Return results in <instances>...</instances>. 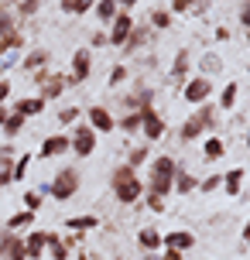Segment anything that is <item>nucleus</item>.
I'll use <instances>...</instances> for the list:
<instances>
[{
  "instance_id": "obj_17",
  "label": "nucleus",
  "mask_w": 250,
  "mask_h": 260,
  "mask_svg": "<svg viewBox=\"0 0 250 260\" xmlns=\"http://www.w3.org/2000/svg\"><path fill=\"white\" fill-rule=\"evenodd\" d=\"M45 253L52 260H69V247H66V240L58 233H48V247H45Z\"/></svg>"
},
{
  "instance_id": "obj_32",
  "label": "nucleus",
  "mask_w": 250,
  "mask_h": 260,
  "mask_svg": "<svg viewBox=\"0 0 250 260\" xmlns=\"http://www.w3.org/2000/svg\"><path fill=\"white\" fill-rule=\"evenodd\" d=\"M27 165H31V154H21L17 161H14V168H11V175H14V182H21L27 175Z\"/></svg>"
},
{
  "instance_id": "obj_11",
  "label": "nucleus",
  "mask_w": 250,
  "mask_h": 260,
  "mask_svg": "<svg viewBox=\"0 0 250 260\" xmlns=\"http://www.w3.org/2000/svg\"><path fill=\"white\" fill-rule=\"evenodd\" d=\"M141 130H144L147 141H161V137H165V120H161L151 106H144V110H141Z\"/></svg>"
},
{
  "instance_id": "obj_38",
  "label": "nucleus",
  "mask_w": 250,
  "mask_h": 260,
  "mask_svg": "<svg viewBox=\"0 0 250 260\" xmlns=\"http://www.w3.org/2000/svg\"><path fill=\"white\" fill-rule=\"evenodd\" d=\"M38 7H41V0H21V4H17V14L31 17V14H38Z\"/></svg>"
},
{
  "instance_id": "obj_53",
  "label": "nucleus",
  "mask_w": 250,
  "mask_h": 260,
  "mask_svg": "<svg viewBox=\"0 0 250 260\" xmlns=\"http://www.w3.org/2000/svg\"><path fill=\"white\" fill-rule=\"evenodd\" d=\"M189 4H192V0H189Z\"/></svg>"
},
{
  "instance_id": "obj_28",
  "label": "nucleus",
  "mask_w": 250,
  "mask_h": 260,
  "mask_svg": "<svg viewBox=\"0 0 250 260\" xmlns=\"http://www.w3.org/2000/svg\"><path fill=\"white\" fill-rule=\"evenodd\" d=\"M31 222H35V212H14L11 219H7V230H21V226H31Z\"/></svg>"
},
{
  "instance_id": "obj_10",
  "label": "nucleus",
  "mask_w": 250,
  "mask_h": 260,
  "mask_svg": "<svg viewBox=\"0 0 250 260\" xmlns=\"http://www.w3.org/2000/svg\"><path fill=\"white\" fill-rule=\"evenodd\" d=\"M209 92H212V82L206 76H196V79H189V82H185V100H189V103H196V106L206 103V100H209Z\"/></svg>"
},
{
  "instance_id": "obj_49",
  "label": "nucleus",
  "mask_w": 250,
  "mask_h": 260,
  "mask_svg": "<svg viewBox=\"0 0 250 260\" xmlns=\"http://www.w3.org/2000/svg\"><path fill=\"white\" fill-rule=\"evenodd\" d=\"M7 117H11V110H4V106H0V127L7 123Z\"/></svg>"
},
{
  "instance_id": "obj_8",
  "label": "nucleus",
  "mask_w": 250,
  "mask_h": 260,
  "mask_svg": "<svg viewBox=\"0 0 250 260\" xmlns=\"http://www.w3.org/2000/svg\"><path fill=\"white\" fill-rule=\"evenodd\" d=\"M131 31H134V17L127 11H120L117 17H113V27H110L106 41H110V45H117V48H123V45H127V38H131Z\"/></svg>"
},
{
  "instance_id": "obj_36",
  "label": "nucleus",
  "mask_w": 250,
  "mask_h": 260,
  "mask_svg": "<svg viewBox=\"0 0 250 260\" xmlns=\"http://www.w3.org/2000/svg\"><path fill=\"white\" fill-rule=\"evenodd\" d=\"M24 209H27V212H38V209H41V192H35V188L24 192Z\"/></svg>"
},
{
  "instance_id": "obj_33",
  "label": "nucleus",
  "mask_w": 250,
  "mask_h": 260,
  "mask_svg": "<svg viewBox=\"0 0 250 260\" xmlns=\"http://www.w3.org/2000/svg\"><path fill=\"white\" fill-rule=\"evenodd\" d=\"M151 24L158 27V31L171 27V11H154V14H151Z\"/></svg>"
},
{
  "instance_id": "obj_41",
  "label": "nucleus",
  "mask_w": 250,
  "mask_h": 260,
  "mask_svg": "<svg viewBox=\"0 0 250 260\" xmlns=\"http://www.w3.org/2000/svg\"><path fill=\"white\" fill-rule=\"evenodd\" d=\"M11 79H0V106H4V103H7V100H11Z\"/></svg>"
},
{
  "instance_id": "obj_24",
  "label": "nucleus",
  "mask_w": 250,
  "mask_h": 260,
  "mask_svg": "<svg viewBox=\"0 0 250 260\" xmlns=\"http://www.w3.org/2000/svg\"><path fill=\"white\" fill-rule=\"evenodd\" d=\"M185 72H189V52L182 48V52L175 55V65H171V79H175V82H182Z\"/></svg>"
},
{
  "instance_id": "obj_22",
  "label": "nucleus",
  "mask_w": 250,
  "mask_h": 260,
  "mask_svg": "<svg viewBox=\"0 0 250 260\" xmlns=\"http://www.w3.org/2000/svg\"><path fill=\"white\" fill-rule=\"evenodd\" d=\"M96 226H100L96 216H72V219H66V230H76V233H86V230H96Z\"/></svg>"
},
{
  "instance_id": "obj_15",
  "label": "nucleus",
  "mask_w": 250,
  "mask_h": 260,
  "mask_svg": "<svg viewBox=\"0 0 250 260\" xmlns=\"http://www.w3.org/2000/svg\"><path fill=\"white\" fill-rule=\"evenodd\" d=\"M0 260H27L24 257V243H21L11 230L0 236Z\"/></svg>"
},
{
  "instance_id": "obj_25",
  "label": "nucleus",
  "mask_w": 250,
  "mask_h": 260,
  "mask_svg": "<svg viewBox=\"0 0 250 260\" xmlns=\"http://www.w3.org/2000/svg\"><path fill=\"white\" fill-rule=\"evenodd\" d=\"M137 243H141L144 250H158L161 247V233L158 230H141V233H137Z\"/></svg>"
},
{
  "instance_id": "obj_9",
  "label": "nucleus",
  "mask_w": 250,
  "mask_h": 260,
  "mask_svg": "<svg viewBox=\"0 0 250 260\" xmlns=\"http://www.w3.org/2000/svg\"><path fill=\"white\" fill-rule=\"evenodd\" d=\"M21 243H24V257L27 260H41L45 257V247H48V230H31Z\"/></svg>"
},
{
  "instance_id": "obj_21",
  "label": "nucleus",
  "mask_w": 250,
  "mask_h": 260,
  "mask_svg": "<svg viewBox=\"0 0 250 260\" xmlns=\"http://www.w3.org/2000/svg\"><path fill=\"white\" fill-rule=\"evenodd\" d=\"M196 178H192V175H189V171H182V168H178V171H175V185H171V192H178V195H189V192H192V188H196Z\"/></svg>"
},
{
  "instance_id": "obj_23",
  "label": "nucleus",
  "mask_w": 250,
  "mask_h": 260,
  "mask_svg": "<svg viewBox=\"0 0 250 260\" xmlns=\"http://www.w3.org/2000/svg\"><path fill=\"white\" fill-rule=\"evenodd\" d=\"M92 7H96V0H62V11L72 14V17H79V14L92 11Z\"/></svg>"
},
{
  "instance_id": "obj_2",
  "label": "nucleus",
  "mask_w": 250,
  "mask_h": 260,
  "mask_svg": "<svg viewBox=\"0 0 250 260\" xmlns=\"http://www.w3.org/2000/svg\"><path fill=\"white\" fill-rule=\"evenodd\" d=\"M141 192H144V185H141V178H137V171H134V168L123 165V168L113 171V195H117V202L131 206V202L141 199Z\"/></svg>"
},
{
  "instance_id": "obj_39",
  "label": "nucleus",
  "mask_w": 250,
  "mask_h": 260,
  "mask_svg": "<svg viewBox=\"0 0 250 260\" xmlns=\"http://www.w3.org/2000/svg\"><path fill=\"white\" fill-rule=\"evenodd\" d=\"M220 185H223V178H220V175H209V178H202L196 188H202V192H212V188H220Z\"/></svg>"
},
{
  "instance_id": "obj_16",
  "label": "nucleus",
  "mask_w": 250,
  "mask_h": 260,
  "mask_svg": "<svg viewBox=\"0 0 250 260\" xmlns=\"http://www.w3.org/2000/svg\"><path fill=\"white\" fill-rule=\"evenodd\" d=\"M161 243L168 250H189V247H196V236L185 233V230H171L168 236H161Z\"/></svg>"
},
{
  "instance_id": "obj_51",
  "label": "nucleus",
  "mask_w": 250,
  "mask_h": 260,
  "mask_svg": "<svg viewBox=\"0 0 250 260\" xmlns=\"http://www.w3.org/2000/svg\"><path fill=\"white\" fill-rule=\"evenodd\" d=\"M247 147H250V127H247Z\"/></svg>"
},
{
  "instance_id": "obj_35",
  "label": "nucleus",
  "mask_w": 250,
  "mask_h": 260,
  "mask_svg": "<svg viewBox=\"0 0 250 260\" xmlns=\"http://www.w3.org/2000/svg\"><path fill=\"white\" fill-rule=\"evenodd\" d=\"M220 69H223L220 55H206V58H202V72H206V79H209V72H220Z\"/></svg>"
},
{
  "instance_id": "obj_4",
  "label": "nucleus",
  "mask_w": 250,
  "mask_h": 260,
  "mask_svg": "<svg viewBox=\"0 0 250 260\" xmlns=\"http://www.w3.org/2000/svg\"><path fill=\"white\" fill-rule=\"evenodd\" d=\"M48 192H52L58 202H69L72 195L79 192V171H76V168L55 171V178H52V185H48Z\"/></svg>"
},
{
  "instance_id": "obj_5",
  "label": "nucleus",
  "mask_w": 250,
  "mask_h": 260,
  "mask_svg": "<svg viewBox=\"0 0 250 260\" xmlns=\"http://www.w3.org/2000/svg\"><path fill=\"white\" fill-rule=\"evenodd\" d=\"M69 151L79 154V157H92V151H96V130H92L89 123L76 127V134L69 137Z\"/></svg>"
},
{
  "instance_id": "obj_1",
  "label": "nucleus",
  "mask_w": 250,
  "mask_h": 260,
  "mask_svg": "<svg viewBox=\"0 0 250 260\" xmlns=\"http://www.w3.org/2000/svg\"><path fill=\"white\" fill-rule=\"evenodd\" d=\"M175 171H178V165H175V157L171 154H158L154 161H151V182H147V188H151V195H165L171 192V185H175Z\"/></svg>"
},
{
  "instance_id": "obj_48",
  "label": "nucleus",
  "mask_w": 250,
  "mask_h": 260,
  "mask_svg": "<svg viewBox=\"0 0 250 260\" xmlns=\"http://www.w3.org/2000/svg\"><path fill=\"white\" fill-rule=\"evenodd\" d=\"M216 38H220V41H230V31H226V27L220 24V27H216Z\"/></svg>"
},
{
  "instance_id": "obj_50",
  "label": "nucleus",
  "mask_w": 250,
  "mask_h": 260,
  "mask_svg": "<svg viewBox=\"0 0 250 260\" xmlns=\"http://www.w3.org/2000/svg\"><path fill=\"white\" fill-rule=\"evenodd\" d=\"M243 243L250 247V219H247V226H243Z\"/></svg>"
},
{
  "instance_id": "obj_37",
  "label": "nucleus",
  "mask_w": 250,
  "mask_h": 260,
  "mask_svg": "<svg viewBox=\"0 0 250 260\" xmlns=\"http://www.w3.org/2000/svg\"><path fill=\"white\" fill-rule=\"evenodd\" d=\"M123 79H127V69H123V65H113L106 82H110V89H113V86H120V82H123Z\"/></svg>"
},
{
  "instance_id": "obj_6",
  "label": "nucleus",
  "mask_w": 250,
  "mask_h": 260,
  "mask_svg": "<svg viewBox=\"0 0 250 260\" xmlns=\"http://www.w3.org/2000/svg\"><path fill=\"white\" fill-rule=\"evenodd\" d=\"M92 72V48H76V55H72V72L66 76L69 86H79V82H86Z\"/></svg>"
},
{
  "instance_id": "obj_27",
  "label": "nucleus",
  "mask_w": 250,
  "mask_h": 260,
  "mask_svg": "<svg viewBox=\"0 0 250 260\" xmlns=\"http://www.w3.org/2000/svg\"><path fill=\"white\" fill-rule=\"evenodd\" d=\"M92 11H96L100 21H113V17H117V4H113V0H96Z\"/></svg>"
},
{
  "instance_id": "obj_43",
  "label": "nucleus",
  "mask_w": 250,
  "mask_h": 260,
  "mask_svg": "<svg viewBox=\"0 0 250 260\" xmlns=\"http://www.w3.org/2000/svg\"><path fill=\"white\" fill-rule=\"evenodd\" d=\"M11 182H14L11 168H7V165H0V188H4V185H11Z\"/></svg>"
},
{
  "instance_id": "obj_18",
  "label": "nucleus",
  "mask_w": 250,
  "mask_h": 260,
  "mask_svg": "<svg viewBox=\"0 0 250 260\" xmlns=\"http://www.w3.org/2000/svg\"><path fill=\"white\" fill-rule=\"evenodd\" d=\"M223 154H226V144L220 141V137H206V141H202V157H206V161H220Z\"/></svg>"
},
{
  "instance_id": "obj_7",
  "label": "nucleus",
  "mask_w": 250,
  "mask_h": 260,
  "mask_svg": "<svg viewBox=\"0 0 250 260\" xmlns=\"http://www.w3.org/2000/svg\"><path fill=\"white\" fill-rule=\"evenodd\" d=\"M35 79H38V86H41V100L48 103V100H58L62 92H66V76H52L48 69H41V72H35Z\"/></svg>"
},
{
  "instance_id": "obj_34",
  "label": "nucleus",
  "mask_w": 250,
  "mask_h": 260,
  "mask_svg": "<svg viewBox=\"0 0 250 260\" xmlns=\"http://www.w3.org/2000/svg\"><path fill=\"white\" fill-rule=\"evenodd\" d=\"M120 130H127V134H131V130H141V110H137V113H127V117L120 120Z\"/></svg>"
},
{
  "instance_id": "obj_31",
  "label": "nucleus",
  "mask_w": 250,
  "mask_h": 260,
  "mask_svg": "<svg viewBox=\"0 0 250 260\" xmlns=\"http://www.w3.org/2000/svg\"><path fill=\"white\" fill-rule=\"evenodd\" d=\"M147 157H151V147H134L131 157H127V168H137V165H144Z\"/></svg>"
},
{
  "instance_id": "obj_3",
  "label": "nucleus",
  "mask_w": 250,
  "mask_h": 260,
  "mask_svg": "<svg viewBox=\"0 0 250 260\" xmlns=\"http://www.w3.org/2000/svg\"><path fill=\"white\" fill-rule=\"evenodd\" d=\"M212 123H216V120H212V106L202 103L196 113H192V117L182 123V130H178V134H182V141H196V137H202V134H206Z\"/></svg>"
},
{
  "instance_id": "obj_47",
  "label": "nucleus",
  "mask_w": 250,
  "mask_h": 260,
  "mask_svg": "<svg viewBox=\"0 0 250 260\" xmlns=\"http://www.w3.org/2000/svg\"><path fill=\"white\" fill-rule=\"evenodd\" d=\"M240 21H243V24H247V31H250V4L243 7V11H240Z\"/></svg>"
},
{
  "instance_id": "obj_29",
  "label": "nucleus",
  "mask_w": 250,
  "mask_h": 260,
  "mask_svg": "<svg viewBox=\"0 0 250 260\" xmlns=\"http://www.w3.org/2000/svg\"><path fill=\"white\" fill-rule=\"evenodd\" d=\"M147 38H151V35H147V27H134V31H131V38H127V45H123V48H131V52H134V48H141V45H144Z\"/></svg>"
},
{
  "instance_id": "obj_40",
  "label": "nucleus",
  "mask_w": 250,
  "mask_h": 260,
  "mask_svg": "<svg viewBox=\"0 0 250 260\" xmlns=\"http://www.w3.org/2000/svg\"><path fill=\"white\" fill-rule=\"evenodd\" d=\"M76 117H79V106H69V110H62V113H58V123L66 127V123H72Z\"/></svg>"
},
{
  "instance_id": "obj_30",
  "label": "nucleus",
  "mask_w": 250,
  "mask_h": 260,
  "mask_svg": "<svg viewBox=\"0 0 250 260\" xmlns=\"http://www.w3.org/2000/svg\"><path fill=\"white\" fill-rule=\"evenodd\" d=\"M21 130H24V117L11 113V117H7V123H4V134H7V137H17Z\"/></svg>"
},
{
  "instance_id": "obj_54",
  "label": "nucleus",
  "mask_w": 250,
  "mask_h": 260,
  "mask_svg": "<svg viewBox=\"0 0 250 260\" xmlns=\"http://www.w3.org/2000/svg\"><path fill=\"white\" fill-rule=\"evenodd\" d=\"M247 72H250V69H247Z\"/></svg>"
},
{
  "instance_id": "obj_45",
  "label": "nucleus",
  "mask_w": 250,
  "mask_h": 260,
  "mask_svg": "<svg viewBox=\"0 0 250 260\" xmlns=\"http://www.w3.org/2000/svg\"><path fill=\"white\" fill-rule=\"evenodd\" d=\"M103 45H110V41H106V35H92V48H103Z\"/></svg>"
},
{
  "instance_id": "obj_46",
  "label": "nucleus",
  "mask_w": 250,
  "mask_h": 260,
  "mask_svg": "<svg viewBox=\"0 0 250 260\" xmlns=\"http://www.w3.org/2000/svg\"><path fill=\"white\" fill-rule=\"evenodd\" d=\"M117 7H123V11H131V7H137V0H113Z\"/></svg>"
},
{
  "instance_id": "obj_26",
  "label": "nucleus",
  "mask_w": 250,
  "mask_h": 260,
  "mask_svg": "<svg viewBox=\"0 0 250 260\" xmlns=\"http://www.w3.org/2000/svg\"><path fill=\"white\" fill-rule=\"evenodd\" d=\"M237 92H240L237 82H226L223 92H220V106H223V110H233V103H237Z\"/></svg>"
},
{
  "instance_id": "obj_42",
  "label": "nucleus",
  "mask_w": 250,
  "mask_h": 260,
  "mask_svg": "<svg viewBox=\"0 0 250 260\" xmlns=\"http://www.w3.org/2000/svg\"><path fill=\"white\" fill-rule=\"evenodd\" d=\"M147 206L154 209V212H165V199L161 195H147Z\"/></svg>"
},
{
  "instance_id": "obj_13",
  "label": "nucleus",
  "mask_w": 250,
  "mask_h": 260,
  "mask_svg": "<svg viewBox=\"0 0 250 260\" xmlns=\"http://www.w3.org/2000/svg\"><path fill=\"white\" fill-rule=\"evenodd\" d=\"M69 151V134H52V137H45L38 147V161H45V157H58Z\"/></svg>"
},
{
  "instance_id": "obj_44",
  "label": "nucleus",
  "mask_w": 250,
  "mask_h": 260,
  "mask_svg": "<svg viewBox=\"0 0 250 260\" xmlns=\"http://www.w3.org/2000/svg\"><path fill=\"white\" fill-rule=\"evenodd\" d=\"M161 260H185V257H182V250H165V257H161Z\"/></svg>"
},
{
  "instance_id": "obj_14",
  "label": "nucleus",
  "mask_w": 250,
  "mask_h": 260,
  "mask_svg": "<svg viewBox=\"0 0 250 260\" xmlns=\"http://www.w3.org/2000/svg\"><path fill=\"white\" fill-rule=\"evenodd\" d=\"M41 110H45V100L41 96H24V100H14L11 103V113H17V117H41Z\"/></svg>"
},
{
  "instance_id": "obj_12",
  "label": "nucleus",
  "mask_w": 250,
  "mask_h": 260,
  "mask_svg": "<svg viewBox=\"0 0 250 260\" xmlns=\"http://www.w3.org/2000/svg\"><path fill=\"white\" fill-rule=\"evenodd\" d=\"M86 120H89V127L96 130V134H110V130H117V120H113V113H110L106 106H89Z\"/></svg>"
},
{
  "instance_id": "obj_20",
  "label": "nucleus",
  "mask_w": 250,
  "mask_h": 260,
  "mask_svg": "<svg viewBox=\"0 0 250 260\" xmlns=\"http://www.w3.org/2000/svg\"><path fill=\"white\" fill-rule=\"evenodd\" d=\"M243 175H247L243 168H233V171H226V175H223V188H226V195H240Z\"/></svg>"
},
{
  "instance_id": "obj_19",
  "label": "nucleus",
  "mask_w": 250,
  "mask_h": 260,
  "mask_svg": "<svg viewBox=\"0 0 250 260\" xmlns=\"http://www.w3.org/2000/svg\"><path fill=\"white\" fill-rule=\"evenodd\" d=\"M21 65H24L27 72H41V69L48 65V52H45V48H35V52L24 55V62H21Z\"/></svg>"
},
{
  "instance_id": "obj_52",
  "label": "nucleus",
  "mask_w": 250,
  "mask_h": 260,
  "mask_svg": "<svg viewBox=\"0 0 250 260\" xmlns=\"http://www.w3.org/2000/svg\"><path fill=\"white\" fill-rule=\"evenodd\" d=\"M151 260H161V257H151Z\"/></svg>"
}]
</instances>
